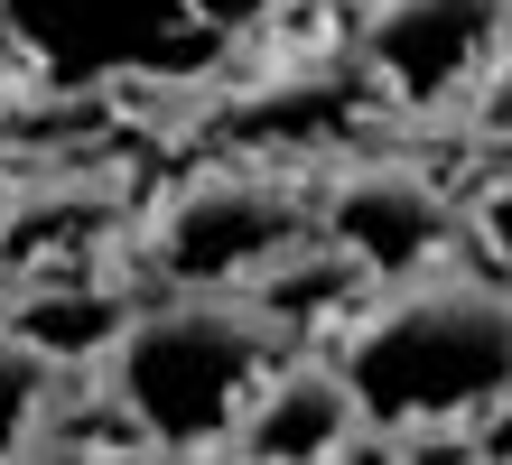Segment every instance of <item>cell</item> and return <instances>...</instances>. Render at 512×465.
<instances>
[{
  "label": "cell",
  "instance_id": "cell-4",
  "mask_svg": "<svg viewBox=\"0 0 512 465\" xmlns=\"http://www.w3.org/2000/svg\"><path fill=\"white\" fill-rule=\"evenodd\" d=\"M317 233L345 261H364L373 279H410V270H438L466 242V205L429 168L373 149V159H336L317 177Z\"/></svg>",
  "mask_w": 512,
  "mask_h": 465
},
{
  "label": "cell",
  "instance_id": "cell-11",
  "mask_svg": "<svg viewBox=\"0 0 512 465\" xmlns=\"http://www.w3.org/2000/svg\"><path fill=\"white\" fill-rule=\"evenodd\" d=\"M466 224H475V233H485V242H494V252L512 261V168H503V177H485V186H475V205H466Z\"/></svg>",
  "mask_w": 512,
  "mask_h": 465
},
{
  "label": "cell",
  "instance_id": "cell-8",
  "mask_svg": "<svg viewBox=\"0 0 512 465\" xmlns=\"http://www.w3.org/2000/svg\"><path fill=\"white\" fill-rule=\"evenodd\" d=\"M131 307H140V298H122V289L94 279V270H47V279H19V289L0 298V317H10L28 345H47L66 372H84V363H103L112 345H122Z\"/></svg>",
  "mask_w": 512,
  "mask_h": 465
},
{
  "label": "cell",
  "instance_id": "cell-13",
  "mask_svg": "<svg viewBox=\"0 0 512 465\" xmlns=\"http://www.w3.org/2000/svg\"><path fill=\"white\" fill-rule=\"evenodd\" d=\"M0 75H10V47H0Z\"/></svg>",
  "mask_w": 512,
  "mask_h": 465
},
{
  "label": "cell",
  "instance_id": "cell-5",
  "mask_svg": "<svg viewBox=\"0 0 512 465\" xmlns=\"http://www.w3.org/2000/svg\"><path fill=\"white\" fill-rule=\"evenodd\" d=\"M503 47H512V0H364V19H354V56L401 112L466 103Z\"/></svg>",
  "mask_w": 512,
  "mask_h": 465
},
{
  "label": "cell",
  "instance_id": "cell-12",
  "mask_svg": "<svg viewBox=\"0 0 512 465\" xmlns=\"http://www.w3.org/2000/svg\"><path fill=\"white\" fill-rule=\"evenodd\" d=\"M475 456H512V391L494 400L485 419H475Z\"/></svg>",
  "mask_w": 512,
  "mask_h": 465
},
{
  "label": "cell",
  "instance_id": "cell-10",
  "mask_svg": "<svg viewBox=\"0 0 512 465\" xmlns=\"http://www.w3.org/2000/svg\"><path fill=\"white\" fill-rule=\"evenodd\" d=\"M466 121H475V140L512 149V47L494 56L485 75H475V93H466Z\"/></svg>",
  "mask_w": 512,
  "mask_h": 465
},
{
  "label": "cell",
  "instance_id": "cell-3",
  "mask_svg": "<svg viewBox=\"0 0 512 465\" xmlns=\"http://www.w3.org/2000/svg\"><path fill=\"white\" fill-rule=\"evenodd\" d=\"M308 242H317V186L280 177L270 159H224L168 186L140 252L159 289H252Z\"/></svg>",
  "mask_w": 512,
  "mask_h": 465
},
{
  "label": "cell",
  "instance_id": "cell-6",
  "mask_svg": "<svg viewBox=\"0 0 512 465\" xmlns=\"http://www.w3.org/2000/svg\"><path fill=\"white\" fill-rule=\"evenodd\" d=\"M373 438L364 419V391H354V372L336 363V345L326 354H280L261 372V391L243 400V419H233V456H270V465H317V456H354Z\"/></svg>",
  "mask_w": 512,
  "mask_h": 465
},
{
  "label": "cell",
  "instance_id": "cell-9",
  "mask_svg": "<svg viewBox=\"0 0 512 465\" xmlns=\"http://www.w3.org/2000/svg\"><path fill=\"white\" fill-rule=\"evenodd\" d=\"M66 391V363L0 317V456H38L47 447V410Z\"/></svg>",
  "mask_w": 512,
  "mask_h": 465
},
{
  "label": "cell",
  "instance_id": "cell-2",
  "mask_svg": "<svg viewBox=\"0 0 512 465\" xmlns=\"http://www.w3.org/2000/svg\"><path fill=\"white\" fill-rule=\"evenodd\" d=\"M280 354H289V326L252 289H159L131 307L122 345L94 372H112V391L131 400L159 456H196L233 438L243 400Z\"/></svg>",
  "mask_w": 512,
  "mask_h": 465
},
{
  "label": "cell",
  "instance_id": "cell-7",
  "mask_svg": "<svg viewBox=\"0 0 512 465\" xmlns=\"http://www.w3.org/2000/svg\"><path fill=\"white\" fill-rule=\"evenodd\" d=\"M373 103H391V93L373 84L364 56L354 66H280L270 84H252L233 103V131L270 149V159H298V149H345L373 121Z\"/></svg>",
  "mask_w": 512,
  "mask_h": 465
},
{
  "label": "cell",
  "instance_id": "cell-1",
  "mask_svg": "<svg viewBox=\"0 0 512 465\" xmlns=\"http://www.w3.org/2000/svg\"><path fill=\"white\" fill-rule=\"evenodd\" d=\"M364 391V447H475V419L512 391V279L485 270H410L326 335Z\"/></svg>",
  "mask_w": 512,
  "mask_h": 465
}]
</instances>
